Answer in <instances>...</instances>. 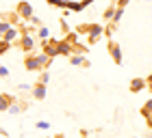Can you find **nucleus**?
Listing matches in <instances>:
<instances>
[{
  "mask_svg": "<svg viewBox=\"0 0 152 138\" xmlns=\"http://www.w3.org/2000/svg\"><path fill=\"white\" fill-rule=\"evenodd\" d=\"M50 56H48V54H26V58H24V67L28 69V71H41V69H46L48 65H50Z\"/></svg>",
  "mask_w": 152,
  "mask_h": 138,
  "instance_id": "obj_1",
  "label": "nucleus"
},
{
  "mask_svg": "<svg viewBox=\"0 0 152 138\" xmlns=\"http://www.w3.org/2000/svg\"><path fill=\"white\" fill-rule=\"evenodd\" d=\"M113 11H115V0H113V4H111V6H109V9L104 11V17H102V19H104V22H109V19L113 17Z\"/></svg>",
  "mask_w": 152,
  "mask_h": 138,
  "instance_id": "obj_14",
  "label": "nucleus"
},
{
  "mask_svg": "<svg viewBox=\"0 0 152 138\" xmlns=\"http://www.w3.org/2000/svg\"><path fill=\"white\" fill-rule=\"evenodd\" d=\"M11 26H13L11 22H0V34H2L4 30H9V28H11Z\"/></svg>",
  "mask_w": 152,
  "mask_h": 138,
  "instance_id": "obj_20",
  "label": "nucleus"
},
{
  "mask_svg": "<svg viewBox=\"0 0 152 138\" xmlns=\"http://www.w3.org/2000/svg\"><path fill=\"white\" fill-rule=\"evenodd\" d=\"M48 80H50V73L44 71V73L39 75V80H37V82H39V84H48Z\"/></svg>",
  "mask_w": 152,
  "mask_h": 138,
  "instance_id": "obj_19",
  "label": "nucleus"
},
{
  "mask_svg": "<svg viewBox=\"0 0 152 138\" xmlns=\"http://www.w3.org/2000/svg\"><path fill=\"white\" fill-rule=\"evenodd\" d=\"M26 108V104H20V106H18V104L15 101H13L11 104V106L9 108H7V112H11V114H20V112H22V110Z\"/></svg>",
  "mask_w": 152,
  "mask_h": 138,
  "instance_id": "obj_13",
  "label": "nucleus"
},
{
  "mask_svg": "<svg viewBox=\"0 0 152 138\" xmlns=\"http://www.w3.org/2000/svg\"><path fill=\"white\" fill-rule=\"evenodd\" d=\"M11 50V43H7L4 39H0V56H2V54H7Z\"/></svg>",
  "mask_w": 152,
  "mask_h": 138,
  "instance_id": "obj_15",
  "label": "nucleus"
},
{
  "mask_svg": "<svg viewBox=\"0 0 152 138\" xmlns=\"http://www.w3.org/2000/svg\"><path fill=\"white\" fill-rule=\"evenodd\" d=\"M46 43H44V54H48L50 58H54L57 56V41H48V39H44Z\"/></svg>",
  "mask_w": 152,
  "mask_h": 138,
  "instance_id": "obj_10",
  "label": "nucleus"
},
{
  "mask_svg": "<svg viewBox=\"0 0 152 138\" xmlns=\"http://www.w3.org/2000/svg\"><path fill=\"white\" fill-rule=\"evenodd\" d=\"M7 75H9V67L0 65V78H7Z\"/></svg>",
  "mask_w": 152,
  "mask_h": 138,
  "instance_id": "obj_21",
  "label": "nucleus"
},
{
  "mask_svg": "<svg viewBox=\"0 0 152 138\" xmlns=\"http://www.w3.org/2000/svg\"><path fill=\"white\" fill-rule=\"evenodd\" d=\"M143 114H146V119L150 121V101H146V106H143Z\"/></svg>",
  "mask_w": 152,
  "mask_h": 138,
  "instance_id": "obj_22",
  "label": "nucleus"
},
{
  "mask_svg": "<svg viewBox=\"0 0 152 138\" xmlns=\"http://www.w3.org/2000/svg\"><path fill=\"white\" fill-rule=\"evenodd\" d=\"M39 37L41 39H48V37H50V30H48L46 26H39Z\"/></svg>",
  "mask_w": 152,
  "mask_h": 138,
  "instance_id": "obj_18",
  "label": "nucleus"
},
{
  "mask_svg": "<svg viewBox=\"0 0 152 138\" xmlns=\"http://www.w3.org/2000/svg\"><path fill=\"white\" fill-rule=\"evenodd\" d=\"M70 63L72 65H83V67H91V63H89L83 54H74V56H70Z\"/></svg>",
  "mask_w": 152,
  "mask_h": 138,
  "instance_id": "obj_12",
  "label": "nucleus"
},
{
  "mask_svg": "<svg viewBox=\"0 0 152 138\" xmlns=\"http://www.w3.org/2000/svg\"><path fill=\"white\" fill-rule=\"evenodd\" d=\"M18 37H20V30H18V28H13V26H11L9 30H4L2 34H0V39H4L7 43H13V41H15Z\"/></svg>",
  "mask_w": 152,
  "mask_h": 138,
  "instance_id": "obj_9",
  "label": "nucleus"
},
{
  "mask_svg": "<svg viewBox=\"0 0 152 138\" xmlns=\"http://www.w3.org/2000/svg\"><path fill=\"white\" fill-rule=\"evenodd\" d=\"M35 127L41 129V132H48V129H50V123H48V121H37V123H35Z\"/></svg>",
  "mask_w": 152,
  "mask_h": 138,
  "instance_id": "obj_16",
  "label": "nucleus"
},
{
  "mask_svg": "<svg viewBox=\"0 0 152 138\" xmlns=\"http://www.w3.org/2000/svg\"><path fill=\"white\" fill-rule=\"evenodd\" d=\"M78 32H89L91 34V43L94 41H98L100 39V34H102V26L100 24H83V26H78Z\"/></svg>",
  "mask_w": 152,
  "mask_h": 138,
  "instance_id": "obj_2",
  "label": "nucleus"
},
{
  "mask_svg": "<svg viewBox=\"0 0 152 138\" xmlns=\"http://www.w3.org/2000/svg\"><path fill=\"white\" fill-rule=\"evenodd\" d=\"M109 54H111V58H113L115 65H122V47L113 39H109Z\"/></svg>",
  "mask_w": 152,
  "mask_h": 138,
  "instance_id": "obj_4",
  "label": "nucleus"
},
{
  "mask_svg": "<svg viewBox=\"0 0 152 138\" xmlns=\"http://www.w3.org/2000/svg\"><path fill=\"white\" fill-rule=\"evenodd\" d=\"M28 22H33L35 26H41V19H39V17H35V15H31V19H28Z\"/></svg>",
  "mask_w": 152,
  "mask_h": 138,
  "instance_id": "obj_23",
  "label": "nucleus"
},
{
  "mask_svg": "<svg viewBox=\"0 0 152 138\" xmlns=\"http://www.w3.org/2000/svg\"><path fill=\"white\" fill-rule=\"evenodd\" d=\"M91 2H94V0H80V4H83V6H87V4H91Z\"/></svg>",
  "mask_w": 152,
  "mask_h": 138,
  "instance_id": "obj_25",
  "label": "nucleus"
},
{
  "mask_svg": "<svg viewBox=\"0 0 152 138\" xmlns=\"http://www.w3.org/2000/svg\"><path fill=\"white\" fill-rule=\"evenodd\" d=\"M15 15L28 22L31 15H33V6H31L28 2H26V0H22V2H18V4H15Z\"/></svg>",
  "mask_w": 152,
  "mask_h": 138,
  "instance_id": "obj_3",
  "label": "nucleus"
},
{
  "mask_svg": "<svg viewBox=\"0 0 152 138\" xmlns=\"http://www.w3.org/2000/svg\"><path fill=\"white\" fill-rule=\"evenodd\" d=\"M20 37H22V39H20L18 45L22 47L24 52H33V47H35V39H33V34L26 32V34H20Z\"/></svg>",
  "mask_w": 152,
  "mask_h": 138,
  "instance_id": "obj_6",
  "label": "nucleus"
},
{
  "mask_svg": "<svg viewBox=\"0 0 152 138\" xmlns=\"http://www.w3.org/2000/svg\"><path fill=\"white\" fill-rule=\"evenodd\" d=\"M31 93H33V99H46V93H48V88H46V84H37L31 88Z\"/></svg>",
  "mask_w": 152,
  "mask_h": 138,
  "instance_id": "obj_8",
  "label": "nucleus"
},
{
  "mask_svg": "<svg viewBox=\"0 0 152 138\" xmlns=\"http://www.w3.org/2000/svg\"><path fill=\"white\" fill-rule=\"evenodd\" d=\"M128 2H130V0H120V2H117V4H115V6H122V9H124V6H126V4H128Z\"/></svg>",
  "mask_w": 152,
  "mask_h": 138,
  "instance_id": "obj_24",
  "label": "nucleus"
},
{
  "mask_svg": "<svg viewBox=\"0 0 152 138\" xmlns=\"http://www.w3.org/2000/svg\"><path fill=\"white\" fill-rule=\"evenodd\" d=\"M146 84H150V78H146V80L135 78V80H130V91H133V93H139V91L146 88Z\"/></svg>",
  "mask_w": 152,
  "mask_h": 138,
  "instance_id": "obj_7",
  "label": "nucleus"
},
{
  "mask_svg": "<svg viewBox=\"0 0 152 138\" xmlns=\"http://www.w3.org/2000/svg\"><path fill=\"white\" fill-rule=\"evenodd\" d=\"M63 2H67V0H63Z\"/></svg>",
  "mask_w": 152,
  "mask_h": 138,
  "instance_id": "obj_26",
  "label": "nucleus"
},
{
  "mask_svg": "<svg viewBox=\"0 0 152 138\" xmlns=\"http://www.w3.org/2000/svg\"><path fill=\"white\" fill-rule=\"evenodd\" d=\"M13 101H15V99H13V95L2 93V95H0V112H7V108H9Z\"/></svg>",
  "mask_w": 152,
  "mask_h": 138,
  "instance_id": "obj_11",
  "label": "nucleus"
},
{
  "mask_svg": "<svg viewBox=\"0 0 152 138\" xmlns=\"http://www.w3.org/2000/svg\"><path fill=\"white\" fill-rule=\"evenodd\" d=\"M65 6H70L72 11H80V9H83V4H80V2H72V0H67Z\"/></svg>",
  "mask_w": 152,
  "mask_h": 138,
  "instance_id": "obj_17",
  "label": "nucleus"
},
{
  "mask_svg": "<svg viewBox=\"0 0 152 138\" xmlns=\"http://www.w3.org/2000/svg\"><path fill=\"white\" fill-rule=\"evenodd\" d=\"M74 52V45L70 39H63V41H57V54H63V56H70Z\"/></svg>",
  "mask_w": 152,
  "mask_h": 138,
  "instance_id": "obj_5",
  "label": "nucleus"
}]
</instances>
